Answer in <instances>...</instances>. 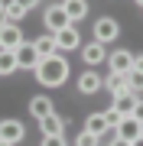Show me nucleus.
Instances as JSON below:
<instances>
[{"instance_id":"nucleus-17","label":"nucleus","mask_w":143,"mask_h":146,"mask_svg":"<svg viewBox=\"0 0 143 146\" xmlns=\"http://www.w3.org/2000/svg\"><path fill=\"white\" fill-rule=\"evenodd\" d=\"M62 10L69 13V20H81V16L88 13V0H65Z\"/></svg>"},{"instance_id":"nucleus-11","label":"nucleus","mask_w":143,"mask_h":146,"mask_svg":"<svg viewBox=\"0 0 143 146\" xmlns=\"http://www.w3.org/2000/svg\"><path fill=\"white\" fill-rule=\"evenodd\" d=\"M33 49H36V55H39V58H52V55L59 52V46H55V36H52V33L39 36L36 42H33Z\"/></svg>"},{"instance_id":"nucleus-30","label":"nucleus","mask_w":143,"mask_h":146,"mask_svg":"<svg viewBox=\"0 0 143 146\" xmlns=\"http://www.w3.org/2000/svg\"><path fill=\"white\" fill-rule=\"evenodd\" d=\"M107 146H130V143H124V140H117V136H114V140L107 143Z\"/></svg>"},{"instance_id":"nucleus-3","label":"nucleus","mask_w":143,"mask_h":146,"mask_svg":"<svg viewBox=\"0 0 143 146\" xmlns=\"http://www.w3.org/2000/svg\"><path fill=\"white\" fill-rule=\"evenodd\" d=\"M114 133H117V140H124V143H137L140 136H143V123L133 120V117H124L120 123L114 127Z\"/></svg>"},{"instance_id":"nucleus-22","label":"nucleus","mask_w":143,"mask_h":146,"mask_svg":"<svg viewBox=\"0 0 143 146\" xmlns=\"http://www.w3.org/2000/svg\"><path fill=\"white\" fill-rule=\"evenodd\" d=\"M75 146H98V136L85 130V133H81V136H78V140H75Z\"/></svg>"},{"instance_id":"nucleus-9","label":"nucleus","mask_w":143,"mask_h":146,"mask_svg":"<svg viewBox=\"0 0 143 146\" xmlns=\"http://www.w3.org/2000/svg\"><path fill=\"white\" fill-rule=\"evenodd\" d=\"M81 58H85L88 68H98V65L107 58V52H104V46H101V42H88V46L81 49Z\"/></svg>"},{"instance_id":"nucleus-25","label":"nucleus","mask_w":143,"mask_h":146,"mask_svg":"<svg viewBox=\"0 0 143 146\" xmlns=\"http://www.w3.org/2000/svg\"><path fill=\"white\" fill-rule=\"evenodd\" d=\"M133 120H140V123H143V101H137V107H133V114H130Z\"/></svg>"},{"instance_id":"nucleus-26","label":"nucleus","mask_w":143,"mask_h":146,"mask_svg":"<svg viewBox=\"0 0 143 146\" xmlns=\"http://www.w3.org/2000/svg\"><path fill=\"white\" fill-rule=\"evenodd\" d=\"M16 3H20L23 10H33V7H39V0H16Z\"/></svg>"},{"instance_id":"nucleus-33","label":"nucleus","mask_w":143,"mask_h":146,"mask_svg":"<svg viewBox=\"0 0 143 146\" xmlns=\"http://www.w3.org/2000/svg\"><path fill=\"white\" fill-rule=\"evenodd\" d=\"M137 3H140V7H143V0H137Z\"/></svg>"},{"instance_id":"nucleus-27","label":"nucleus","mask_w":143,"mask_h":146,"mask_svg":"<svg viewBox=\"0 0 143 146\" xmlns=\"http://www.w3.org/2000/svg\"><path fill=\"white\" fill-rule=\"evenodd\" d=\"M133 72H143V55H133Z\"/></svg>"},{"instance_id":"nucleus-28","label":"nucleus","mask_w":143,"mask_h":146,"mask_svg":"<svg viewBox=\"0 0 143 146\" xmlns=\"http://www.w3.org/2000/svg\"><path fill=\"white\" fill-rule=\"evenodd\" d=\"M10 7H16V0H0V10H3V13L10 10Z\"/></svg>"},{"instance_id":"nucleus-1","label":"nucleus","mask_w":143,"mask_h":146,"mask_svg":"<svg viewBox=\"0 0 143 146\" xmlns=\"http://www.w3.org/2000/svg\"><path fill=\"white\" fill-rule=\"evenodd\" d=\"M65 78H69V62H65L62 55L43 58V62L36 65V81L43 84V88H59V84H65Z\"/></svg>"},{"instance_id":"nucleus-24","label":"nucleus","mask_w":143,"mask_h":146,"mask_svg":"<svg viewBox=\"0 0 143 146\" xmlns=\"http://www.w3.org/2000/svg\"><path fill=\"white\" fill-rule=\"evenodd\" d=\"M7 16H10V20H23V16H26V10L16 3V7H10V10H7Z\"/></svg>"},{"instance_id":"nucleus-4","label":"nucleus","mask_w":143,"mask_h":146,"mask_svg":"<svg viewBox=\"0 0 143 146\" xmlns=\"http://www.w3.org/2000/svg\"><path fill=\"white\" fill-rule=\"evenodd\" d=\"M117 33H120V26H117V20H111V16H101V20L94 23V42H114Z\"/></svg>"},{"instance_id":"nucleus-29","label":"nucleus","mask_w":143,"mask_h":146,"mask_svg":"<svg viewBox=\"0 0 143 146\" xmlns=\"http://www.w3.org/2000/svg\"><path fill=\"white\" fill-rule=\"evenodd\" d=\"M7 23H10V16H7L3 10H0V29H3V26H7Z\"/></svg>"},{"instance_id":"nucleus-13","label":"nucleus","mask_w":143,"mask_h":146,"mask_svg":"<svg viewBox=\"0 0 143 146\" xmlns=\"http://www.w3.org/2000/svg\"><path fill=\"white\" fill-rule=\"evenodd\" d=\"M39 130H43V136H62L65 120H62V117H55V114H49V117L39 120Z\"/></svg>"},{"instance_id":"nucleus-21","label":"nucleus","mask_w":143,"mask_h":146,"mask_svg":"<svg viewBox=\"0 0 143 146\" xmlns=\"http://www.w3.org/2000/svg\"><path fill=\"white\" fill-rule=\"evenodd\" d=\"M101 117H104V123H107V127H111V130H114V127H117V123H120V120H124L120 114H117V107H107V110H104V114H101Z\"/></svg>"},{"instance_id":"nucleus-7","label":"nucleus","mask_w":143,"mask_h":146,"mask_svg":"<svg viewBox=\"0 0 143 146\" xmlns=\"http://www.w3.org/2000/svg\"><path fill=\"white\" fill-rule=\"evenodd\" d=\"M107 65H111V72L127 75V72H133V52H127V49H117V52L107 55Z\"/></svg>"},{"instance_id":"nucleus-20","label":"nucleus","mask_w":143,"mask_h":146,"mask_svg":"<svg viewBox=\"0 0 143 146\" xmlns=\"http://www.w3.org/2000/svg\"><path fill=\"white\" fill-rule=\"evenodd\" d=\"M127 91H133V94L143 91V72H127Z\"/></svg>"},{"instance_id":"nucleus-18","label":"nucleus","mask_w":143,"mask_h":146,"mask_svg":"<svg viewBox=\"0 0 143 146\" xmlns=\"http://www.w3.org/2000/svg\"><path fill=\"white\" fill-rule=\"evenodd\" d=\"M85 130H88V133H94L98 140H101V136L111 130V127L104 123V117H101V114H91V117H88V123H85Z\"/></svg>"},{"instance_id":"nucleus-14","label":"nucleus","mask_w":143,"mask_h":146,"mask_svg":"<svg viewBox=\"0 0 143 146\" xmlns=\"http://www.w3.org/2000/svg\"><path fill=\"white\" fill-rule=\"evenodd\" d=\"M98 88H104V81L98 78V72L88 68V72L78 78V91H81V94H98Z\"/></svg>"},{"instance_id":"nucleus-8","label":"nucleus","mask_w":143,"mask_h":146,"mask_svg":"<svg viewBox=\"0 0 143 146\" xmlns=\"http://www.w3.org/2000/svg\"><path fill=\"white\" fill-rule=\"evenodd\" d=\"M43 62V58L36 55V49H33V42H23L20 49H16V65L20 68H33V72H36V65Z\"/></svg>"},{"instance_id":"nucleus-2","label":"nucleus","mask_w":143,"mask_h":146,"mask_svg":"<svg viewBox=\"0 0 143 146\" xmlns=\"http://www.w3.org/2000/svg\"><path fill=\"white\" fill-rule=\"evenodd\" d=\"M43 23H46V29L52 33V36H55V33H62L65 26H72L69 13L62 10V3H59V7H49V10H46V16H43Z\"/></svg>"},{"instance_id":"nucleus-31","label":"nucleus","mask_w":143,"mask_h":146,"mask_svg":"<svg viewBox=\"0 0 143 146\" xmlns=\"http://www.w3.org/2000/svg\"><path fill=\"white\" fill-rule=\"evenodd\" d=\"M130 146H143V136H140V140H137V143H130Z\"/></svg>"},{"instance_id":"nucleus-32","label":"nucleus","mask_w":143,"mask_h":146,"mask_svg":"<svg viewBox=\"0 0 143 146\" xmlns=\"http://www.w3.org/2000/svg\"><path fill=\"white\" fill-rule=\"evenodd\" d=\"M0 146H10V143H0Z\"/></svg>"},{"instance_id":"nucleus-5","label":"nucleus","mask_w":143,"mask_h":146,"mask_svg":"<svg viewBox=\"0 0 143 146\" xmlns=\"http://www.w3.org/2000/svg\"><path fill=\"white\" fill-rule=\"evenodd\" d=\"M23 136H26V130H23V123H20V120H0V143L16 146Z\"/></svg>"},{"instance_id":"nucleus-16","label":"nucleus","mask_w":143,"mask_h":146,"mask_svg":"<svg viewBox=\"0 0 143 146\" xmlns=\"http://www.w3.org/2000/svg\"><path fill=\"white\" fill-rule=\"evenodd\" d=\"M104 88L111 91L114 98H117V94H124V91H127V75H120V72H111V75L104 78Z\"/></svg>"},{"instance_id":"nucleus-12","label":"nucleus","mask_w":143,"mask_h":146,"mask_svg":"<svg viewBox=\"0 0 143 146\" xmlns=\"http://www.w3.org/2000/svg\"><path fill=\"white\" fill-rule=\"evenodd\" d=\"M137 94H133V91H124V94H117V98H114V107H117V114H120V117H130L133 114V107H137Z\"/></svg>"},{"instance_id":"nucleus-6","label":"nucleus","mask_w":143,"mask_h":146,"mask_svg":"<svg viewBox=\"0 0 143 146\" xmlns=\"http://www.w3.org/2000/svg\"><path fill=\"white\" fill-rule=\"evenodd\" d=\"M20 46H23V29L16 26V23H7V26L0 29V49H10V52H16Z\"/></svg>"},{"instance_id":"nucleus-23","label":"nucleus","mask_w":143,"mask_h":146,"mask_svg":"<svg viewBox=\"0 0 143 146\" xmlns=\"http://www.w3.org/2000/svg\"><path fill=\"white\" fill-rule=\"evenodd\" d=\"M43 146H69L65 136H43Z\"/></svg>"},{"instance_id":"nucleus-10","label":"nucleus","mask_w":143,"mask_h":146,"mask_svg":"<svg viewBox=\"0 0 143 146\" xmlns=\"http://www.w3.org/2000/svg\"><path fill=\"white\" fill-rule=\"evenodd\" d=\"M55 46H59V49H78V46H81L78 29H75V26H65L62 33H55Z\"/></svg>"},{"instance_id":"nucleus-19","label":"nucleus","mask_w":143,"mask_h":146,"mask_svg":"<svg viewBox=\"0 0 143 146\" xmlns=\"http://www.w3.org/2000/svg\"><path fill=\"white\" fill-rule=\"evenodd\" d=\"M16 52H10V49H0V75H10V72H16Z\"/></svg>"},{"instance_id":"nucleus-15","label":"nucleus","mask_w":143,"mask_h":146,"mask_svg":"<svg viewBox=\"0 0 143 146\" xmlns=\"http://www.w3.org/2000/svg\"><path fill=\"white\" fill-rule=\"evenodd\" d=\"M29 114L36 117V120L49 117V114H52V101H49L46 94H39V98H33V101H29Z\"/></svg>"}]
</instances>
